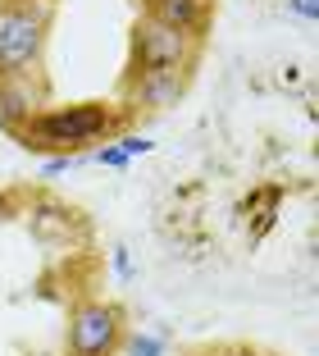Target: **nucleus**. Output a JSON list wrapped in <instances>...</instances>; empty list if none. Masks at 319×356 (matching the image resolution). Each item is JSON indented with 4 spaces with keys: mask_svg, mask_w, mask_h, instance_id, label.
I'll return each instance as SVG.
<instances>
[{
    "mask_svg": "<svg viewBox=\"0 0 319 356\" xmlns=\"http://www.w3.org/2000/svg\"><path fill=\"white\" fill-rule=\"evenodd\" d=\"M142 14L206 37V23H210V14H215V0H142Z\"/></svg>",
    "mask_w": 319,
    "mask_h": 356,
    "instance_id": "8",
    "label": "nucleus"
},
{
    "mask_svg": "<svg viewBox=\"0 0 319 356\" xmlns=\"http://www.w3.org/2000/svg\"><path fill=\"white\" fill-rule=\"evenodd\" d=\"M128 334V311L110 297H78L69 306L64 347L69 356H119Z\"/></svg>",
    "mask_w": 319,
    "mask_h": 356,
    "instance_id": "4",
    "label": "nucleus"
},
{
    "mask_svg": "<svg viewBox=\"0 0 319 356\" xmlns=\"http://www.w3.org/2000/svg\"><path fill=\"white\" fill-rule=\"evenodd\" d=\"M23 215H28V233L37 242H46V247H78V242H87V233H92L78 210L55 201V197H46V192L28 197Z\"/></svg>",
    "mask_w": 319,
    "mask_h": 356,
    "instance_id": "5",
    "label": "nucleus"
},
{
    "mask_svg": "<svg viewBox=\"0 0 319 356\" xmlns=\"http://www.w3.org/2000/svg\"><path fill=\"white\" fill-rule=\"evenodd\" d=\"M55 0H0V74H42Z\"/></svg>",
    "mask_w": 319,
    "mask_h": 356,
    "instance_id": "2",
    "label": "nucleus"
},
{
    "mask_svg": "<svg viewBox=\"0 0 319 356\" xmlns=\"http://www.w3.org/2000/svg\"><path fill=\"white\" fill-rule=\"evenodd\" d=\"M206 356H269V352L247 347V343H228V347H215V352H206Z\"/></svg>",
    "mask_w": 319,
    "mask_h": 356,
    "instance_id": "15",
    "label": "nucleus"
},
{
    "mask_svg": "<svg viewBox=\"0 0 319 356\" xmlns=\"http://www.w3.org/2000/svg\"><path fill=\"white\" fill-rule=\"evenodd\" d=\"M119 147H124L128 156H151V147H155V142H146L142 133H128V128H124V133H119Z\"/></svg>",
    "mask_w": 319,
    "mask_h": 356,
    "instance_id": "13",
    "label": "nucleus"
},
{
    "mask_svg": "<svg viewBox=\"0 0 319 356\" xmlns=\"http://www.w3.org/2000/svg\"><path fill=\"white\" fill-rule=\"evenodd\" d=\"M187 96V74H124V110L128 115H160Z\"/></svg>",
    "mask_w": 319,
    "mask_h": 356,
    "instance_id": "7",
    "label": "nucleus"
},
{
    "mask_svg": "<svg viewBox=\"0 0 319 356\" xmlns=\"http://www.w3.org/2000/svg\"><path fill=\"white\" fill-rule=\"evenodd\" d=\"M42 105H51L46 74H0V133L19 137Z\"/></svg>",
    "mask_w": 319,
    "mask_h": 356,
    "instance_id": "6",
    "label": "nucleus"
},
{
    "mask_svg": "<svg viewBox=\"0 0 319 356\" xmlns=\"http://www.w3.org/2000/svg\"><path fill=\"white\" fill-rule=\"evenodd\" d=\"M19 192H0V220H10V215H14V210H19Z\"/></svg>",
    "mask_w": 319,
    "mask_h": 356,
    "instance_id": "16",
    "label": "nucleus"
},
{
    "mask_svg": "<svg viewBox=\"0 0 319 356\" xmlns=\"http://www.w3.org/2000/svg\"><path fill=\"white\" fill-rule=\"evenodd\" d=\"M114 270L124 274V279L133 274V265H128V252H124V247H114Z\"/></svg>",
    "mask_w": 319,
    "mask_h": 356,
    "instance_id": "17",
    "label": "nucleus"
},
{
    "mask_svg": "<svg viewBox=\"0 0 319 356\" xmlns=\"http://www.w3.org/2000/svg\"><path fill=\"white\" fill-rule=\"evenodd\" d=\"M83 160H87V156H46V169H42V174H46V178H55V174H69V169H78Z\"/></svg>",
    "mask_w": 319,
    "mask_h": 356,
    "instance_id": "12",
    "label": "nucleus"
},
{
    "mask_svg": "<svg viewBox=\"0 0 319 356\" xmlns=\"http://www.w3.org/2000/svg\"><path fill=\"white\" fill-rule=\"evenodd\" d=\"M278 201H283V188H278V183H269V188L251 192V197L242 201V215H247V220H256V224H251V238H265V233L274 229Z\"/></svg>",
    "mask_w": 319,
    "mask_h": 356,
    "instance_id": "9",
    "label": "nucleus"
},
{
    "mask_svg": "<svg viewBox=\"0 0 319 356\" xmlns=\"http://www.w3.org/2000/svg\"><path fill=\"white\" fill-rule=\"evenodd\" d=\"M288 10L297 14V19H306V23H315L319 19V0H288Z\"/></svg>",
    "mask_w": 319,
    "mask_h": 356,
    "instance_id": "14",
    "label": "nucleus"
},
{
    "mask_svg": "<svg viewBox=\"0 0 319 356\" xmlns=\"http://www.w3.org/2000/svg\"><path fill=\"white\" fill-rule=\"evenodd\" d=\"M92 160H96V165H105V169H128V165H133V156H128V151L119 147V137L101 142V147L92 151Z\"/></svg>",
    "mask_w": 319,
    "mask_h": 356,
    "instance_id": "11",
    "label": "nucleus"
},
{
    "mask_svg": "<svg viewBox=\"0 0 319 356\" xmlns=\"http://www.w3.org/2000/svg\"><path fill=\"white\" fill-rule=\"evenodd\" d=\"M128 110L119 101H73V105H42L14 142L32 156H92L101 142L128 128Z\"/></svg>",
    "mask_w": 319,
    "mask_h": 356,
    "instance_id": "1",
    "label": "nucleus"
},
{
    "mask_svg": "<svg viewBox=\"0 0 319 356\" xmlns=\"http://www.w3.org/2000/svg\"><path fill=\"white\" fill-rule=\"evenodd\" d=\"M119 356H165V338H155V334H124Z\"/></svg>",
    "mask_w": 319,
    "mask_h": 356,
    "instance_id": "10",
    "label": "nucleus"
},
{
    "mask_svg": "<svg viewBox=\"0 0 319 356\" xmlns=\"http://www.w3.org/2000/svg\"><path fill=\"white\" fill-rule=\"evenodd\" d=\"M201 42H206V37H196V32L160 23V19H151V14H137L128 74H187L192 78L196 60H201Z\"/></svg>",
    "mask_w": 319,
    "mask_h": 356,
    "instance_id": "3",
    "label": "nucleus"
}]
</instances>
